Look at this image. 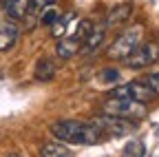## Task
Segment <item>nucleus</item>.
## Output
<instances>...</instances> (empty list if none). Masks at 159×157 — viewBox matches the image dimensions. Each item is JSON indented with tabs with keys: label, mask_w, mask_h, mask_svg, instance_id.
Here are the masks:
<instances>
[{
	"label": "nucleus",
	"mask_w": 159,
	"mask_h": 157,
	"mask_svg": "<svg viewBox=\"0 0 159 157\" xmlns=\"http://www.w3.org/2000/svg\"><path fill=\"white\" fill-rule=\"evenodd\" d=\"M57 18H60V11L51 5V7H44L42 9V16H40V22H42V25H47V27H51L55 20H57Z\"/></svg>",
	"instance_id": "nucleus-16"
},
{
	"label": "nucleus",
	"mask_w": 159,
	"mask_h": 157,
	"mask_svg": "<svg viewBox=\"0 0 159 157\" xmlns=\"http://www.w3.org/2000/svg\"><path fill=\"white\" fill-rule=\"evenodd\" d=\"M71 18H73V13H66V16L62 18V20L57 18V20H55V22L51 25V33H53L55 38L64 35V33H66V25H69V20H71Z\"/></svg>",
	"instance_id": "nucleus-15"
},
{
	"label": "nucleus",
	"mask_w": 159,
	"mask_h": 157,
	"mask_svg": "<svg viewBox=\"0 0 159 157\" xmlns=\"http://www.w3.org/2000/svg\"><path fill=\"white\" fill-rule=\"evenodd\" d=\"M144 155H146V144L142 140H130L122 150V157H144Z\"/></svg>",
	"instance_id": "nucleus-14"
},
{
	"label": "nucleus",
	"mask_w": 159,
	"mask_h": 157,
	"mask_svg": "<svg viewBox=\"0 0 159 157\" xmlns=\"http://www.w3.org/2000/svg\"><path fill=\"white\" fill-rule=\"evenodd\" d=\"M31 7H33L31 0H7V2H5V11L9 16V20H13V22L27 18L29 11H31Z\"/></svg>",
	"instance_id": "nucleus-7"
},
{
	"label": "nucleus",
	"mask_w": 159,
	"mask_h": 157,
	"mask_svg": "<svg viewBox=\"0 0 159 157\" xmlns=\"http://www.w3.org/2000/svg\"><path fill=\"white\" fill-rule=\"evenodd\" d=\"M31 2L35 5V7H51V5H55V0H31Z\"/></svg>",
	"instance_id": "nucleus-19"
},
{
	"label": "nucleus",
	"mask_w": 159,
	"mask_h": 157,
	"mask_svg": "<svg viewBox=\"0 0 159 157\" xmlns=\"http://www.w3.org/2000/svg\"><path fill=\"white\" fill-rule=\"evenodd\" d=\"M142 35H144V27L142 25L128 27L124 33H119L115 38V42L108 47V58L111 60H126V58L142 44Z\"/></svg>",
	"instance_id": "nucleus-2"
},
{
	"label": "nucleus",
	"mask_w": 159,
	"mask_h": 157,
	"mask_svg": "<svg viewBox=\"0 0 159 157\" xmlns=\"http://www.w3.org/2000/svg\"><path fill=\"white\" fill-rule=\"evenodd\" d=\"M146 84L155 91V95H159V73H150V75L146 77Z\"/></svg>",
	"instance_id": "nucleus-17"
},
{
	"label": "nucleus",
	"mask_w": 159,
	"mask_h": 157,
	"mask_svg": "<svg viewBox=\"0 0 159 157\" xmlns=\"http://www.w3.org/2000/svg\"><path fill=\"white\" fill-rule=\"evenodd\" d=\"M80 49H82V42H80V40H75L73 35L64 38V40H60V42H57V47H55L57 55L62 58V60H69V58L77 55V51H80Z\"/></svg>",
	"instance_id": "nucleus-10"
},
{
	"label": "nucleus",
	"mask_w": 159,
	"mask_h": 157,
	"mask_svg": "<svg viewBox=\"0 0 159 157\" xmlns=\"http://www.w3.org/2000/svg\"><path fill=\"white\" fill-rule=\"evenodd\" d=\"M157 60H159V42H142L124 62L128 69L139 71V69H146V67L155 64Z\"/></svg>",
	"instance_id": "nucleus-4"
},
{
	"label": "nucleus",
	"mask_w": 159,
	"mask_h": 157,
	"mask_svg": "<svg viewBox=\"0 0 159 157\" xmlns=\"http://www.w3.org/2000/svg\"><path fill=\"white\" fill-rule=\"evenodd\" d=\"M108 97H124V100H135V102L146 104V102L155 100L157 95H155V91H152L146 82H128V84L115 86V89L108 93Z\"/></svg>",
	"instance_id": "nucleus-5"
},
{
	"label": "nucleus",
	"mask_w": 159,
	"mask_h": 157,
	"mask_svg": "<svg viewBox=\"0 0 159 157\" xmlns=\"http://www.w3.org/2000/svg\"><path fill=\"white\" fill-rule=\"evenodd\" d=\"M7 157H20V155H16V153H11V155H7Z\"/></svg>",
	"instance_id": "nucleus-20"
},
{
	"label": "nucleus",
	"mask_w": 159,
	"mask_h": 157,
	"mask_svg": "<svg viewBox=\"0 0 159 157\" xmlns=\"http://www.w3.org/2000/svg\"><path fill=\"white\" fill-rule=\"evenodd\" d=\"M117 77H119V73L115 69H106V71L99 73V80L102 82H113V80H117Z\"/></svg>",
	"instance_id": "nucleus-18"
},
{
	"label": "nucleus",
	"mask_w": 159,
	"mask_h": 157,
	"mask_svg": "<svg viewBox=\"0 0 159 157\" xmlns=\"http://www.w3.org/2000/svg\"><path fill=\"white\" fill-rule=\"evenodd\" d=\"M104 29H93L89 35H86V40H84V44H82V53H93V51H97L99 47H102V42H104Z\"/></svg>",
	"instance_id": "nucleus-11"
},
{
	"label": "nucleus",
	"mask_w": 159,
	"mask_h": 157,
	"mask_svg": "<svg viewBox=\"0 0 159 157\" xmlns=\"http://www.w3.org/2000/svg\"><path fill=\"white\" fill-rule=\"evenodd\" d=\"M53 75H55V64L51 62V60H38L35 62V80H40V82H49V80H53Z\"/></svg>",
	"instance_id": "nucleus-12"
},
{
	"label": "nucleus",
	"mask_w": 159,
	"mask_h": 157,
	"mask_svg": "<svg viewBox=\"0 0 159 157\" xmlns=\"http://www.w3.org/2000/svg\"><path fill=\"white\" fill-rule=\"evenodd\" d=\"M130 13H133V7H130V5H119V7L111 9V11H108V16L104 18V25H102V29L106 31L108 27H115V25H122V22H126L128 18H130Z\"/></svg>",
	"instance_id": "nucleus-8"
},
{
	"label": "nucleus",
	"mask_w": 159,
	"mask_h": 157,
	"mask_svg": "<svg viewBox=\"0 0 159 157\" xmlns=\"http://www.w3.org/2000/svg\"><path fill=\"white\" fill-rule=\"evenodd\" d=\"M95 124L102 128L104 133H111V135H126L135 128V124L130 120H122V117H113V115H102L97 117Z\"/></svg>",
	"instance_id": "nucleus-6"
},
{
	"label": "nucleus",
	"mask_w": 159,
	"mask_h": 157,
	"mask_svg": "<svg viewBox=\"0 0 159 157\" xmlns=\"http://www.w3.org/2000/svg\"><path fill=\"white\" fill-rule=\"evenodd\" d=\"M18 42V25L13 20L5 22L0 27V51H9Z\"/></svg>",
	"instance_id": "nucleus-9"
},
{
	"label": "nucleus",
	"mask_w": 159,
	"mask_h": 157,
	"mask_svg": "<svg viewBox=\"0 0 159 157\" xmlns=\"http://www.w3.org/2000/svg\"><path fill=\"white\" fill-rule=\"evenodd\" d=\"M102 109H104V115L122 117V120H142V117H146V104L135 102V100H124V97H108Z\"/></svg>",
	"instance_id": "nucleus-3"
},
{
	"label": "nucleus",
	"mask_w": 159,
	"mask_h": 157,
	"mask_svg": "<svg viewBox=\"0 0 159 157\" xmlns=\"http://www.w3.org/2000/svg\"><path fill=\"white\" fill-rule=\"evenodd\" d=\"M51 133L57 142H66V144H99L104 140V131L99 128L95 122H77V120H60L51 126Z\"/></svg>",
	"instance_id": "nucleus-1"
},
{
	"label": "nucleus",
	"mask_w": 159,
	"mask_h": 157,
	"mask_svg": "<svg viewBox=\"0 0 159 157\" xmlns=\"http://www.w3.org/2000/svg\"><path fill=\"white\" fill-rule=\"evenodd\" d=\"M40 157H71V153L60 142H47L40 148Z\"/></svg>",
	"instance_id": "nucleus-13"
}]
</instances>
